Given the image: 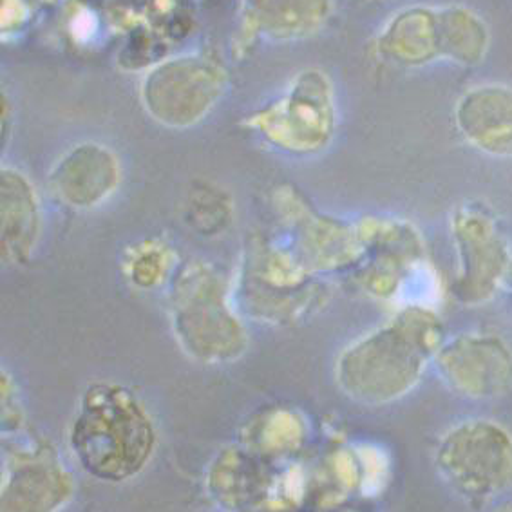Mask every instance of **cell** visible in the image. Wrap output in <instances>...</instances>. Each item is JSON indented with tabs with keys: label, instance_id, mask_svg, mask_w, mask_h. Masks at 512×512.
Here are the masks:
<instances>
[{
	"label": "cell",
	"instance_id": "6da1fadb",
	"mask_svg": "<svg viewBox=\"0 0 512 512\" xmlns=\"http://www.w3.org/2000/svg\"><path fill=\"white\" fill-rule=\"evenodd\" d=\"M444 344V328L426 306H404L389 323L342 351L335 377L361 404L384 406L406 397Z\"/></svg>",
	"mask_w": 512,
	"mask_h": 512
},
{
	"label": "cell",
	"instance_id": "7a4b0ae2",
	"mask_svg": "<svg viewBox=\"0 0 512 512\" xmlns=\"http://www.w3.org/2000/svg\"><path fill=\"white\" fill-rule=\"evenodd\" d=\"M69 446L87 473L105 482H125L151 462L156 427L133 391L102 382L80 400Z\"/></svg>",
	"mask_w": 512,
	"mask_h": 512
},
{
	"label": "cell",
	"instance_id": "3957f363",
	"mask_svg": "<svg viewBox=\"0 0 512 512\" xmlns=\"http://www.w3.org/2000/svg\"><path fill=\"white\" fill-rule=\"evenodd\" d=\"M379 51L404 67L437 60L475 66L489 51V28L465 6H413L395 13L384 26Z\"/></svg>",
	"mask_w": 512,
	"mask_h": 512
},
{
	"label": "cell",
	"instance_id": "277c9868",
	"mask_svg": "<svg viewBox=\"0 0 512 512\" xmlns=\"http://www.w3.org/2000/svg\"><path fill=\"white\" fill-rule=\"evenodd\" d=\"M172 326L196 361L223 364L247 350L248 337L228 299L223 275L203 263L185 265L172 281Z\"/></svg>",
	"mask_w": 512,
	"mask_h": 512
},
{
	"label": "cell",
	"instance_id": "5b68a950",
	"mask_svg": "<svg viewBox=\"0 0 512 512\" xmlns=\"http://www.w3.org/2000/svg\"><path fill=\"white\" fill-rule=\"evenodd\" d=\"M437 469L465 500H494L512 489V435L493 420L462 422L440 440Z\"/></svg>",
	"mask_w": 512,
	"mask_h": 512
},
{
	"label": "cell",
	"instance_id": "8992f818",
	"mask_svg": "<svg viewBox=\"0 0 512 512\" xmlns=\"http://www.w3.org/2000/svg\"><path fill=\"white\" fill-rule=\"evenodd\" d=\"M227 87V73L216 60L192 53L163 60L142 82L145 111L158 124L187 129L216 107Z\"/></svg>",
	"mask_w": 512,
	"mask_h": 512
},
{
	"label": "cell",
	"instance_id": "52a82bcc",
	"mask_svg": "<svg viewBox=\"0 0 512 512\" xmlns=\"http://www.w3.org/2000/svg\"><path fill=\"white\" fill-rule=\"evenodd\" d=\"M252 125L275 147L295 154L323 151L332 142L337 109L328 76L310 69L295 76L286 95L257 114Z\"/></svg>",
	"mask_w": 512,
	"mask_h": 512
},
{
	"label": "cell",
	"instance_id": "ba28073f",
	"mask_svg": "<svg viewBox=\"0 0 512 512\" xmlns=\"http://www.w3.org/2000/svg\"><path fill=\"white\" fill-rule=\"evenodd\" d=\"M451 232L458 254L456 297L465 304L491 301L509 277L511 248L489 209L465 203L451 218Z\"/></svg>",
	"mask_w": 512,
	"mask_h": 512
},
{
	"label": "cell",
	"instance_id": "9c48e42d",
	"mask_svg": "<svg viewBox=\"0 0 512 512\" xmlns=\"http://www.w3.org/2000/svg\"><path fill=\"white\" fill-rule=\"evenodd\" d=\"M435 364L447 386L467 399H498L512 389V348L496 335L465 333L444 342Z\"/></svg>",
	"mask_w": 512,
	"mask_h": 512
},
{
	"label": "cell",
	"instance_id": "30bf717a",
	"mask_svg": "<svg viewBox=\"0 0 512 512\" xmlns=\"http://www.w3.org/2000/svg\"><path fill=\"white\" fill-rule=\"evenodd\" d=\"M122 181L118 156L102 143L71 147L49 172V189L71 209H95L113 196Z\"/></svg>",
	"mask_w": 512,
	"mask_h": 512
},
{
	"label": "cell",
	"instance_id": "8fae6325",
	"mask_svg": "<svg viewBox=\"0 0 512 512\" xmlns=\"http://www.w3.org/2000/svg\"><path fill=\"white\" fill-rule=\"evenodd\" d=\"M73 484L64 465L48 449L19 453L2 489V512H58L71 498Z\"/></svg>",
	"mask_w": 512,
	"mask_h": 512
},
{
	"label": "cell",
	"instance_id": "7c38bea8",
	"mask_svg": "<svg viewBox=\"0 0 512 512\" xmlns=\"http://www.w3.org/2000/svg\"><path fill=\"white\" fill-rule=\"evenodd\" d=\"M456 127L478 151L512 158V87L485 84L465 93L455 111Z\"/></svg>",
	"mask_w": 512,
	"mask_h": 512
},
{
	"label": "cell",
	"instance_id": "4fadbf2b",
	"mask_svg": "<svg viewBox=\"0 0 512 512\" xmlns=\"http://www.w3.org/2000/svg\"><path fill=\"white\" fill-rule=\"evenodd\" d=\"M42 228L40 205L33 183L17 171H2V256L8 263L28 261Z\"/></svg>",
	"mask_w": 512,
	"mask_h": 512
},
{
	"label": "cell",
	"instance_id": "5bb4252c",
	"mask_svg": "<svg viewBox=\"0 0 512 512\" xmlns=\"http://www.w3.org/2000/svg\"><path fill=\"white\" fill-rule=\"evenodd\" d=\"M248 20L265 37L299 40L315 35L332 15V0H245Z\"/></svg>",
	"mask_w": 512,
	"mask_h": 512
},
{
	"label": "cell",
	"instance_id": "9a60e30c",
	"mask_svg": "<svg viewBox=\"0 0 512 512\" xmlns=\"http://www.w3.org/2000/svg\"><path fill=\"white\" fill-rule=\"evenodd\" d=\"M256 465L241 453H228L218 458L214 465L210 484L223 502L239 503L256 493Z\"/></svg>",
	"mask_w": 512,
	"mask_h": 512
},
{
	"label": "cell",
	"instance_id": "2e32d148",
	"mask_svg": "<svg viewBox=\"0 0 512 512\" xmlns=\"http://www.w3.org/2000/svg\"><path fill=\"white\" fill-rule=\"evenodd\" d=\"M172 254L158 241H145L125 257V274L138 288H154L171 274Z\"/></svg>",
	"mask_w": 512,
	"mask_h": 512
},
{
	"label": "cell",
	"instance_id": "e0dca14e",
	"mask_svg": "<svg viewBox=\"0 0 512 512\" xmlns=\"http://www.w3.org/2000/svg\"><path fill=\"white\" fill-rule=\"evenodd\" d=\"M256 440L266 453H292L303 444L304 422L292 411H275L257 431Z\"/></svg>",
	"mask_w": 512,
	"mask_h": 512
},
{
	"label": "cell",
	"instance_id": "ac0fdd59",
	"mask_svg": "<svg viewBox=\"0 0 512 512\" xmlns=\"http://www.w3.org/2000/svg\"><path fill=\"white\" fill-rule=\"evenodd\" d=\"M342 512H350V511H342Z\"/></svg>",
	"mask_w": 512,
	"mask_h": 512
}]
</instances>
